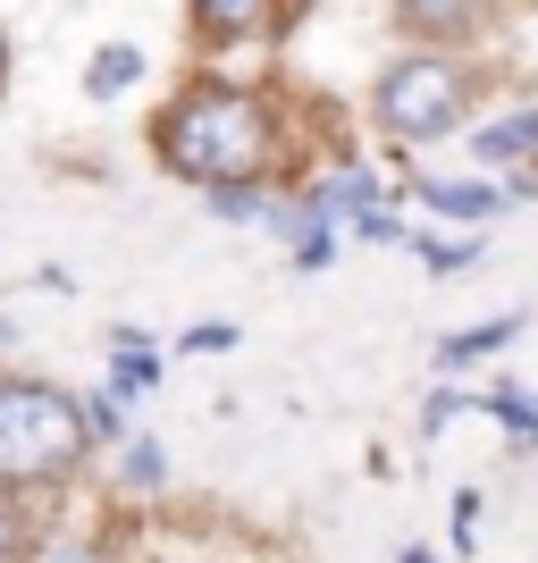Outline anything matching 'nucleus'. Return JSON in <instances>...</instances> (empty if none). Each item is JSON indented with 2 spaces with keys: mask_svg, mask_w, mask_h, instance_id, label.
Listing matches in <instances>:
<instances>
[{
  "mask_svg": "<svg viewBox=\"0 0 538 563\" xmlns=\"http://www.w3.org/2000/svg\"><path fill=\"white\" fill-rule=\"evenodd\" d=\"M161 161L194 186H235L270 168V110L235 85H194L177 110L161 118Z\"/></svg>",
  "mask_w": 538,
  "mask_h": 563,
  "instance_id": "1",
  "label": "nucleus"
},
{
  "mask_svg": "<svg viewBox=\"0 0 538 563\" xmlns=\"http://www.w3.org/2000/svg\"><path fill=\"white\" fill-rule=\"evenodd\" d=\"M85 404L43 387V378H0V479L9 488H51L85 463Z\"/></svg>",
  "mask_w": 538,
  "mask_h": 563,
  "instance_id": "2",
  "label": "nucleus"
},
{
  "mask_svg": "<svg viewBox=\"0 0 538 563\" xmlns=\"http://www.w3.org/2000/svg\"><path fill=\"white\" fill-rule=\"evenodd\" d=\"M471 85H480V76L454 68V59H396V68L378 76V126L429 143V135H446V126H463Z\"/></svg>",
  "mask_w": 538,
  "mask_h": 563,
  "instance_id": "3",
  "label": "nucleus"
},
{
  "mask_svg": "<svg viewBox=\"0 0 538 563\" xmlns=\"http://www.w3.org/2000/svg\"><path fill=\"white\" fill-rule=\"evenodd\" d=\"M538 152V110H505V118H488L480 135H471V161L480 168H521Z\"/></svg>",
  "mask_w": 538,
  "mask_h": 563,
  "instance_id": "4",
  "label": "nucleus"
},
{
  "mask_svg": "<svg viewBox=\"0 0 538 563\" xmlns=\"http://www.w3.org/2000/svg\"><path fill=\"white\" fill-rule=\"evenodd\" d=\"M371 202H378V177H371V168H345V177H328V186L304 194L311 219H353V211H371Z\"/></svg>",
  "mask_w": 538,
  "mask_h": 563,
  "instance_id": "5",
  "label": "nucleus"
},
{
  "mask_svg": "<svg viewBox=\"0 0 538 563\" xmlns=\"http://www.w3.org/2000/svg\"><path fill=\"white\" fill-rule=\"evenodd\" d=\"M110 378H118V396H135V387L161 378V353H152V336H143V329H118L110 336Z\"/></svg>",
  "mask_w": 538,
  "mask_h": 563,
  "instance_id": "6",
  "label": "nucleus"
},
{
  "mask_svg": "<svg viewBox=\"0 0 538 563\" xmlns=\"http://www.w3.org/2000/svg\"><path fill=\"white\" fill-rule=\"evenodd\" d=\"M396 18L413 34H471L480 25V0H396Z\"/></svg>",
  "mask_w": 538,
  "mask_h": 563,
  "instance_id": "7",
  "label": "nucleus"
},
{
  "mask_svg": "<svg viewBox=\"0 0 538 563\" xmlns=\"http://www.w3.org/2000/svg\"><path fill=\"white\" fill-rule=\"evenodd\" d=\"M521 336V320L505 311V320H480V329H463V336H446L438 345V371H463V362H480V353H496V345H514Z\"/></svg>",
  "mask_w": 538,
  "mask_h": 563,
  "instance_id": "8",
  "label": "nucleus"
},
{
  "mask_svg": "<svg viewBox=\"0 0 538 563\" xmlns=\"http://www.w3.org/2000/svg\"><path fill=\"white\" fill-rule=\"evenodd\" d=\"M421 202H429V211H446V219H488V211H505V194H496V186H454V177H429Z\"/></svg>",
  "mask_w": 538,
  "mask_h": 563,
  "instance_id": "9",
  "label": "nucleus"
},
{
  "mask_svg": "<svg viewBox=\"0 0 538 563\" xmlns=\"http://www.w3.org/2000/svg\"><path fill=\"white\" fill-rule=\"evenodd\" d=\"M135 76H143V51H135V43H110V51H94V68H85V93L110 101V93H127Z\"/></svg>",
  "mask_w": 538,
  "mask_h": 563,
  "instance_id": "10",
  "label": "nucleus"
},
{
  "mask_svg": "<svg viewBox=\"0 0 538 563\" xmlns=\"http://www.w3.org/2000/svg\"><path fill=\"white\" fill-rule=\"evenodd\" d=\"M211 34H261L270 25V0H194Z\"/></svg>",
  "mask_w": 538,
  "mask_h": 563,
  "instance_id": "11",
  "label": "nucleus"
},
{
  "mask_svg": "<svg viewBox=\"0 0 538 563\" xmlns=\"http://www.w3.org/2000/svg\"><path fill=\"white\" fill-rule=\"evenodd\" d=\"M211 211H219V219H270V202H261V177H235V186H211Z\"/></svg>",
  "mask_w": 538,
  "mask_h": 563,
  "instance_id": "12",
  "label": "nucleus"
},
{
  "mask_svg": "<svg viewBox=\"0 0 538 563\" xmlns=\"http://www.w3.org/2000/svg\"><path fill=\"white\" fill-rule=\"evenodd\" d=\"M488 412H496L505 429H514V438H538V396H521V387H496V396H488Z\"/></svg>",
  "mask_w": 538,
  "mask_h": 563,
  "instance_id": "13",
  "label": "nucleus"
},
{
  "mask_svg": "<svg viewBox=\"0 0 538 563\" xmlns=\"http://www.w3.org/2000/svg\"><path fill=\"white\" fill-rule=\"evenodd\" d=\"M161 471H168V454L152 446V438H135V446H127V488H161Z\"/></svg>",
  "mask_w": 538,
  "mask_h": 563,
  "instance_id": "14",
  "label": "nucleus"
},
{
  "mask_svg": "<svg viewBox=\"0 0 538 563\" xmlns=\"http://www.w3.org/2000/svg\"><path fill=\"white\" fill-rule=\"evenodd\" d=\"M353 235H362V244H404V219H387L371 202V211H353Z\"/></svg>",
  "mask_w": 538,
  "mask_h": 563,
  "instance_id": "15",
  "label": "nucleus"
},
{
  "mask_svg": "<svg viewBox=\"0 0 538 563\" xmlns=\"http://www.w3.org/2000/svg\"><path fill=\"white\" fill-rule=\"evenodd\" d=\"M34 563H110V555L85 547V539H43V547H34Z\"/></svg>",
  "mask_w": 538,
  "mask_h": 563,
  "instance_id": "16",
  "label": "nucleus"
},
{
  "mask_svg": "<svg viewBox=\"0 0 538 563\" xmlns=\"http://www.w3.org/2000/svg\"><path fill=\"white\" fill-rule=\"evenodd\" d=\"M421 261L446 278V269H471V244H438V235H429V244H421Z\"/></svg>",
  "mask_w": 538,
  "mask_h": 563,
  "instance_id": "17",
  "label": "nucleus"
},
{
  "mask_svg": "<svg viewBox=\"0 0 538 563\" xmlns=\"http://www.w3.org/2000/svg\"><path fill=\"white\" fill-rule=\"evenodd\" d=\"M228 345H235V329H228V320H202V329L186 336V353H228Z\"/></svg>",
  "mask_w": 538,
  "mask_h": 563,
  "instance_id": "18",
  "label": "nucleus"
},
{
  "mask_svg": "<svg viewBox=\"0 0 538 563\" xmlns=\"http://www.w3.org/2000/svg\"><path fill=\"white\" fill-rule=\"evenodd\" d=\"M454 412H463V404H454V387H438V396H429V404H421V429H429V438H438V429H446V421H454Z\"/></svg>",
  "mask_w": 538,
  "mask_h": 563,
  "instance_id": "19",
  "label": "nucleus"
},
{
  "mask_svg": "<svg viewBox=\"0 0 538 563\" xmlns=\"http://www.w3.org/2000/svg\"><path fill=\"white\" fill-rule=\"evenodd\" d=\"M85 429H101V438H127V412H118V396H101L94 412H85Z\"/></svg>",
  "mask_w": 538,
  "mask_h": 563,
  "instance_id": "20",
  "label": "nucleus"
},
{
  "mask_svg": "<svg viewBox=\"0 0 538 563\" xmlns=\"http://www.w3.org/2000/svg\"><path fill=\"white\" fill-rule=\"evenodd\" d=\"M18 547H25V530H18V514H9V505H0V563L18 555Z\"/></svg>",
  "mask_w": 538,
  "mask_h": 563,
  "instance_id": "21",
  "label": "nucleus"
},
{
  "mask_svg": "<svg viewBox=\"0 0 538 563\" xmlns=\"http://www.w3.org/2000/svg\"><path fill=\"white\" fill-rule=\"evenodd\" d=\"M0 76H9V51H0Z\"/></svg>",
  "mask_w": 538,
  "mask_h": 563,
  "instance_id": "22",
  "label": "nucleus"
}]
</instances>
